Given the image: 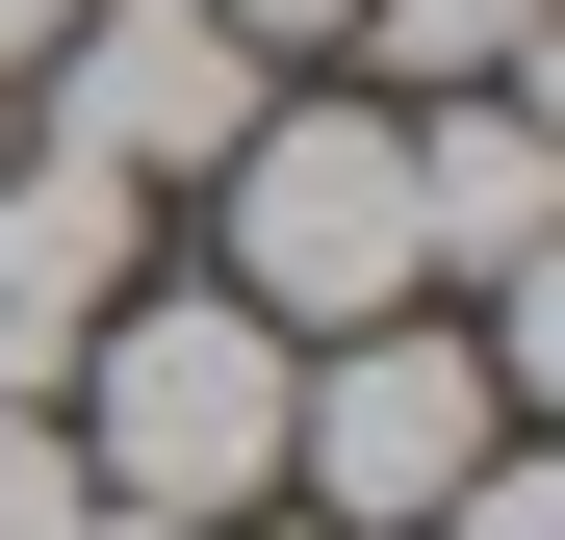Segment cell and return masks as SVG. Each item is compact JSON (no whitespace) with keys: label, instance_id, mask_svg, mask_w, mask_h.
<instances>
[{"label":"cell","instance_id":"obj_5","mask_svg":"<svg viewBox=\"0 0 565 540\" xmlns=\"http://www.w3.org/2000/svg\"><path fill=\"white\" fill-rule=\"evenodd\" d=\"M386 129H412V257H437V284L565 257V129H540V77H489V104H386Z\"/></svg>","mask_w":565,"mask_h":540},{"label":"cell","instance_id":"obj_3","mask_svg":"<svg viewBox=\"0 0 565 540\" xmlns=\"http://www.w3.org/2000/svg\"><path fill=\"white\" fill-rule=\"evenodd\" d=\"M489 437H514V387H489V335H437V309L282 360V489H309L334 540H412L462 464H489Z\"/></svg>","mask_w":565,"mask_h":540},{"label":"cell","instance_id":"obj_11","mask_svg":"<svg viewBox=\"0 0 565 540\" xmlns=\"http://www.w3.org/2000/svg\"><path fill=\"white\" fill-rule=\"evenodd\" d=\"M0 155H26V104H0Z\"/></svg>","mask_w":565,"mask_h":540},{"label":"cell","instance_id":"obj_6","mask_svg":"<svg viewBox=\"0 0 565 540\" xmlns=\"http://www.w3.org/2000/svg\"><path fill=\"white\" fill-rule=\"evenodd\" d=\"M360 104H489V77H540V0H360Z\"/></svg>","mask_w":565,"mask_h":540},{"label":"cell","instance_id":"obj_2","mask_svg":"<svg viewBox=\"0 0 565 540\" xmlns=\"http://www.w3.org/2000/svg\"><path fill=\"white\" fill-rule=\"evenodd\" d=\"M206 284L257 309V335H386V309H437V257H412V129L386 104H360V77H334V104H257L232 155H206Z\"/></svg>","mask_w":565,"mask_h":540},{"label":"cell","instance_id":"obj_4","mask_svg":"<svg viewBox=\"0 0 565 540\" xmlns=\"http://www.w3.org/2000/svg\"><path fill=\"white\" fill-rule=\"evenodd\" d=\"M257 104H282V52H232L206 0H77V27L26 52V129L104 155V180H206Z\"/></svg>","mask_w":565,"mask_h":540},{"label":"cell","instance_id":"obj_8","mask_svg":"<svg viewBox=\"0 0 565 540\" xmlns=\"http://www.w3.org/2000/svg\"><path fill=\"white\" fill-rule=\"evenodd\" d=\"M77 515H104V489H77V437H52V412H0V540H77Z\"/></svg>","mask_w":565,"mask_h":540},{"label":"cell","instance_id":"obj_7","mask_svg":"<svg viewBox=\"0 0 565 540\" xmlns=\"http://www.w3.org/2000/svg\"><path fill=\"white\" fill-rule=\"evenodd\" d=\"M412 540H565V464H540V437H489V464H462Z\"/></svg>","mask_w":565,"mask_h":540},{"label":"cell","instance_id":"obj_9","mask_svg":"<svg viewBox=\"0 0 565 540\" xmlns=\"http://www.w3.org/2000/svg\"><path fill=\"white\" fill-rule=\"evenodd\" d=\"M206 27H232V52H334L360 0H206Z\"/></svg>","mask_w":565,"mask_h":540},{"label":"cell","instance_id":"obj_1","mask_svg":"<svg viewBox=\"0 0 565 540\" xmlns=\"http://www.w3.org/2000/svg\"><path fill=\"white\" fill-rule=\"evenodd\" d=\"M282 360H309V335H257L232 284H129L104 335H77L52 437H77V489H104V515H180V540H232V515L282 489Z\"/></svg>","mask_w":565,"mask_h":540},{"label":"cell","instance_id":"obj_10","mask_svg":"<svg viewBox=\"0 0 565 540\" xmlns=\"http://www.w3.org/2000/svg\"><path fill=\"white\" fill-rule=\"evenodd\" d=\"M52 27H77V0H0V104H26V52H52Z\"/></svg>","mask_w":565,"mask_h":540}]
</instances>
